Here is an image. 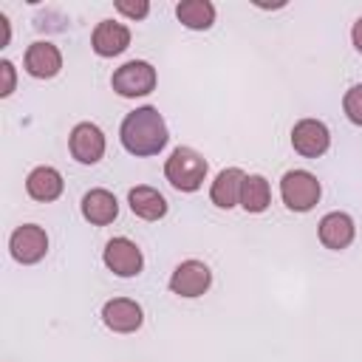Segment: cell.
Listing matches in <instances>:
<instances>
[{"label":"cell","mask_w":362,"mask_h":362,"mask_svg":"<svg viewBox=\"0 0 362 362\" xmlns=\"http://www.w3.org/2000/svg\"><path fill=\"white\" fill-rule=\"evenodd\" d=\"M17 88V68L8 59H0V96H11Z\"/></svg>","instance_id":"cell-22"},{"label":"cell","mask_w":362,"mask_h":362,"mask_svg":"<svg viewBox=\"0 0 362 362\" xmlns=\"http://www.w3.org/2000/svg\"><path fill=\"white\" fill-rule=\"evenodd\" d=\"M209 286H212V272L204 260H184L170 274V291L178 297H187V300L206 294Z\"/></svg>","instance_id":"cell-7"},{"label":"cell","mask_w":362,"mask_h":362,"mask_svg":"<svg viewBox=\"0 0 362 362\" xmlns=\"http://www.w3.org/2000/svg\"><path fill=\"white\" fill-rule=\"evenodd\" d=\"M317 238H320V243H322L325 249L342 252V249H348V246L354 243V238H356V223H354V218H351L348 212H328V215H322L320 223H317Z\"/></svg>","instance_id":"cell-12"},{"label":"cell","mask_w":362,"mask_h":362,"mask_svg":"<svg viewBox=\"0 0 362 362\" xmlns=\"http://www.w3.org/2000/svg\"><path fill=\"white\" fill-rule=\"evenodd\" d=\"M272 204V187L263 175L252 173L243 178V189H240V206L249 212V215H260L266 212Z\"/></svg>","instance_id":"cell-19"},{"label":"cell","mask_w":362,"mask_h":362,"mask_svg":"<svg viewBox=\"0 0 362 362\" xmlns=\"http://www.w3.org/2000/svg\"><path fill=\"white\" fill-rule=\"evenodd\" d=\"M322 195V187L308 170H288L280 178V198L291 212H311Z\"/></svg>","instance_id":"cell-3"},{"label":"cell","mask_w":362,"mask_h":362,"mask_svg":"<svg viewBox=\"0 0 362 362\" xmlns=\"http://www.w3.org/2000/svg\"><path fill=\"white\" fill-rule=\"evenodd\" d=\"M23 65H25V74L34 79H54L62 71V51L48 40H37L25 48Z\"/></svg>","instance_id":"cell-11"},{"label":"cell","mask_w":362,"mask_h":362,"mask_svg":"<svg viewBox=\"0 0 362 362\" xmlns=\"http://www.w3.org/2000/svg\"><path fill=\"white\" fill-rule=\"evenodd\" d=\"M127 204H130V212L141 221H161L167 215V198L147 184L133 187L127 192Z\"/></svg>","instance_id":"cell-17"},{"label":"cell","mask_w":362,"mask_h":362,"mask_svg":"<svg viewBox=\"0 0 362 362\" xmlns=\"http://www.w3.org/2000/svg\"><path fill=\"white\" fill-rule=\"evenodd\" d=\"M291 147L303 158H320L331 147V133L320 119H300L291 127Z\"/></svg>","instance_id":"cell-9"},{"label":"cell","mask_w":362,"mask_h":362,"mask_svg":"<svg viewBox=\"0 0 362 362\" xmlns=\"http://www.w3.org/2000/svg\"><path fill=\"white\" fill-rule=\"evenodd\" d=\"M8 252H11V257H14L17 263H23V266L40 263V260L48 255V235H45V229L37 226V223H23V226H17V229L11 232V238H8Z\"/></svg>","instance_id":"cell-6"},{"label":"cell","mask_w":362,"mask_h":362,"mask_svg":"<svg viewBox=\"0 0 362 362\" xmlns=\"http://www.w3.org/2000/svg\"><path fill=\"white\" fill-rule=\"evenodd\" d=\"M0 25H3V45L0 48H6L8 40H11V25H8V17L6 14H0Z\"/></svg>","instance_id":"cell-24"},{"label":"cell","mask_w":362,"mask_h":362,"mask_svg":"<svg viewBox=\"0 0 362 362\" xmlns=\"http://www.w3.org/2000/svg\"><path fill=\"white\" fill-rule=\"evenodd\" d=\"M206 158L192 147H175L164 161V178L178 192H198L206 178Z\"/></svg>","instance_id":"cell-2"},{"label":"cell","mask_w":362,"mask_h":362,"mask_svg":"<svg viewBox=\"0 0 362 362\" xmlns=\"http://www.w3.org/2000/svg\"><path fill=\"white\" fill-rule=\"evenodd\" d=\"M351 42H354V48L362 54V17L351 25Z\"/></svg>","instance_id":"cell-23"},{"label":"cell","mask_w":362,"mask_h":362,"mask_svg":"<svg viewBox=\"0 0 362 362\" xmlns=\"http://www.w3.org/2000/svg\"><path fill=\"white\" fill-rule=\"evenodd\" d=\"M116 11L124 14L127 20H144L150 14V3L147 0H116Z\"/></svg>","instance_id":"cell-21"},{"label":"cell","mask_w":362,"mask_h":362,"mask_svg":"<svg viewBox=\"0 0 362 362\" xmlns=\"http://www.w3.org/2000/svg\"><path fill=\"white\" fill-rule=\"evenodd\" d=\"M342 110H345V116H348L356 127H362V82L345 90V96H342Z\"/></svg>","instance_id":"cell-20"},{"label":"cell","mask_w":362,"mask_h":362,"mask_svg":"<svg viewBox=\"0 0 362 362\" xmlns=\"http://www.w3.org/2000/svg\"><path fill=\"white\" fill-rule=\"evenodd\" d=\"M156 82H158L156 68L147 59H130L122 68H116L113 76H110L113 90L119 96H124V99H136V96L153 93L156 90Z\"/></svg>","instance_id":"cell-4"},{"label":"cell","mask_w":362,"mask_h":362,"mask_svg":"<svg viewBox=\"0 0 362 362\" xmlns=\"http://www.w3.org/2000/svg\"><path fill=\"white\" fill-rule=\"evenodd\" d=\"M119 139H122V147H124L130 156L144 158V156H158V153L167 147L170 130H167V122H164V116L158 113V107L144 105V107L130 110V113L122 119Z\"/></svg>","instance_id":"cell-1"},{"label":"cell","mask_w":362,"mask_h":362,"mask_svg":"<svg viewBox=\"0 0 362 362\" xmlns=\"http://www.w3.org/2000/svg\"><path fill=\"white\" fill-rule=\"evenodd\" d=\"M243 178L246 173L240 167H226L215 175L212 187H209V201L218 209H232L240 206V189H243Z\"/></svg>","instance_id":"cell-15"},{"label":"cell","mask_w":362,"mask_h":362,"mask_svg":"<svg viewBox=\"0 0 362 362\" xmlns=\"http://www.w3.org/2000/svg\"><path fill=\"white\" fill-rule=\"evenodd\" d=\"M79 209H82V218H85L88 223H93V226H107V223H113L116 215H119V201H116V195H113L110 189L96 187V189H88V192L82 195Z\"/></svg>","instance_id":"cell-14"},{"label":"cell","mask_w":362,"mask_h":362,"mask_svg":"<svg viewBox=\"0 0 362 362\" xmlns=\"http://www.w3.org/2000/svg\"><path fill=\"white\" fill-rule=\"evenodd\" d=\"M130 45V28L116 20H102L96 23L90 34V48L96 57H119Z\"/></svg>","instance_id":"cell-13"},{"label":"cell","mask_w":362,"mask_h":362,"mask_svg":"<svg viewBox=\"0 0 362 362\" xmlns=\"http://www.w3.org/2000/svg\"><path fill=\"white\" fill-rule=\"evenodd\" d=\"M102 322L113 331V334H133L141 328L144 322V311L136 300L130 297H113L102 305Z\"/></svg>","instance_id":"cell-10"},{"label":"cell","mask_w":362,"mask_h":362,"mask_svg":"<svg viewBox=\"0 0 362 362\" xmlns=\"http://www.w3.org/2000/svg\"><path fill=\"white\" fill-rule=\"evenodd\" d=\"M62 189H65L62 173H59L57 167H48V164L34 167V170L28 173V178H25V192H28L34 201H42V204L57 201V198L62 195Z\"/></svg>","instance_id":"cell-16"},{"label":"cell","mask_w":362,"mask_h":362,"mask_svg":"<svg viewBox=\"0 0 362 362\" xmlns=\"http://www.w3.org/2000/svg\"><path fill=\"white\" fill-rule=\"evenodd\" d=\"M105 147H107L105 133H102L99 124H93V122H79V124L71 130V136H68V150H71L74 161L88 164V167L102 161Z\"/></svg>","instance_id":"cell-8"},{"label":"cell","mask_w":362,"mask_h":362,"mask_svg":"<svg viewBox=\"0 0 362 362\" xmlns=\"http://www.w3.org/2000/svg\"><path fill=\"white\" fill-rule=\"evenodd\" d=\"M175 17L189 31H206L215 23V6L209 0H181L175 6Z\"/></svg>","instance_id":"cell-18"},{"label":"cell","mask_w":362,"mask_h":362,"mask_svg":"<svg viewBox=\"0 0 362 362\" xmlns=\"http://www.w3.org/2000/svg\"><path fill=\"white\" fill-rule=\"evenodd\" d=\"M102 260H105V266H107L116 277H136V274H141V269H144V255H141V249H139L130 238H124V235L110 238V240L105 243Z\"/></svg>","instance_id":"cell-5"}]
</instances>
